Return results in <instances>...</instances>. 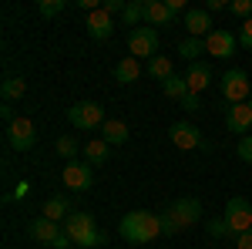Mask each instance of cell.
Listing matches in <instances>:
<instances>
[{"label":"cell","instance_id":"1","mask_svg":"<svg viewBox=\"0 0 252 249\" xmlns=\"http://www.w3.org/2000/svg\"><path fill=\"white\" fill-rule=\"evenodd\" d=\"M158 215H161V236H175L182 229H192L195 222L202 219V202L192 199V195H185V199H175L172 206L165 212H158Z\"/></svg>","mask_w":252,"mask_h":249},{"label":"cell","instance_id":"2","mask_svg":"<svg viewBox=\"0 0 252 249\" xmlns=\"http://www.w3.org/2000/svg\"><path fill=\"white\" fill-rule=\"evenodd\" d=\"M118 232H121L128 243H138V246H141V243H152L155 236H161V215L135 209V212H128V215L121 219Z\"/></svg>","mask_w":252,"mask_h":249},{"label":"cell","instance_id":"3","mask_svg":"<svg viewBox=\"0 0 252 249\" xmlns=\"http://www.w3.org/2000/svg\"><path fill=\"white\" fill-rule=\"evenodd\" d=\"M64 232L71 236V243L81 249H94L104 243V232L97 229L94 215L91 212H71L67 219H64Z\"/></svg>","mask_w":252,"mask_h":249},{"label":"cell","instance_id":"4","mask_svg":"<svg viewBox=\"0 0 252 249\" xmlns=\"http://www.w3.org/2000/svg\"><path fill=\"white\" fill-rule=\"evenodd\" d=\"M27 232H31V239H34V243H40V246H51V249H71V246H74V243H71V236L61 229L58 222H51L47 215L31 219Z\"/></svg>","mask_w":252,"mask_h":249},{"label":"cell","instance_id":"5","mask_svg":"<svg viewBox=\"0 0 252 249\" xmlns=\"http://www.w3.org/2000/svg\"><path fill=\"white\" fill-rule=\"evenodd\" d=\"M67 121L78 128V132H97V128H104V108L97 105V101H74L71 108H67Z\"/></svg>","mask_w":252,"mask_h":249},{"label":"cell","instance_id":"6","mask_svg":"<svg viewBox=\"0 0 252 249\" xmlns=\"http://www.w3.org/2000/svg\"><path fill=\"white\" fill-rule=\"evenodd\" d=\"M219 95L225 98L229 105H246L252 95V84H249V74L242 71V68H232V71H225L222 81H219Z\"/></svg>","mask_w":252,"mask_h":249},{"label":"cell","instance_id":"7","mask_svg":"<svg viewBox=\"0 0 252 249\" xmlns=\"http://www.w3.org/2000/svg\"><path fill=\"white\" fill-rule=\"evenodd\" d=\"M222 219H225V226H229V232H232V239L242 236V232H249L252 229V202L242 199V195H232V199L225 202Z\"/></svg>","mask_w":252,"mask_h":249},{"label":"cell","instance_id":"8","mask_svg":"<svg viewBox=\"0 0 252 249\" xmlns=\"http://www.w3.org/2000/svg\"><path fill=\"white\" fill-rule=\"evenodd\" d=\"M7 145H10L14 152H31V148L37 145V128H34V121L27 115H17L7 125Z\"/></svg>","mask_w":252,"mask_h":249},{"label":"cell","instance_id":"9","mask_svg":"<svg viewBox=\"0 0 252 249\" xmlns=\"http://www.w3.org/2000/svg\"><path fill=\"white\" fill-rule=\"evenodd\" d=\"M158 44H161V37H158L155 27H135L131 34H128V51H131V58H158Z\"/></svg>","mask_w":252,"mask_h":249},{"label":"cell","instance_id":"10","mask_svg":"<svg viewBox=\"0 0 252 249\" xmlns=\"http://www.w3.org/2000/svg\"><path fill=\"white\" fill-rule=\"evenodd\" d=\"M168 135H172V145L185 148V152H195V148L209 152V148H212V142H205V135L198 132L192 121H175L172 128H168Z\"/></svg>","mask_w":252,"mask_h":249},{"label":"cell","instance_id":"11","mask_svg":"<svg viewBox=\"0 0 252 249\" xmlns=\"http://www.w3.org/2000/svg\"><path fill=\"white\" fill-rule=\"evenodd\" d=\"M61 178H64L67 189L88 192V189H91V182H94V165H91V162H67Z\"/></svg>","mask_w":252,"mask_h":249},{"label":"cell","instance_id":"12","mask_svg":"<svg viewBox=\"0 0 252 249\" xmlns=\"http://www.w3.org/2000/svg\"><path fill=\"white\" fill-rule=\"evenodd\" d=\"M235 44H239V34L225 31V27H215L212 34L205 37V54L225 61V58H232V54H235Z\"/></svg>","mask_w":252,"mask_h":249},{"label":"cell","instance_id":"13","mask_svg":"<svg viewBox=\"0 0 252 249\" xmlns=\"http://www.w3.org/2000/svg\"><path fill=\"white\" fill-rule=\"evenodd\" d=\"M209 27H212V14H209L205 7H189V10H185V31H189V37L205 40L212 34Z\"/></svg>","mask_w":252,"mask_h":249},{"label":"cell","instance_id":"14","mask_svg":"<svg viewBox=\"0 0 252 249\" xmlns=\"http://www.w3.org/2000/svg\"><path fill=\"white\" fill-rule=\"evenodd\" d=\"M225 128L232 135H249L252 128V108H249V101L246 105H229V111H225Z\"/></svg>","mask_w":252,"mask_h":249},{"label":"cell","instance_id":"15","mask_svg":"<svg viewBox=\"0 0 252 249\" xmlns=\"http://www.w3.org/2000/svg\"><path fill=\"white\" fill-rule=\"evenodd\" d=\"M141 3H145V27H165L175 20L172 7L165 0H141Z\"/></svg>","mask_w":252,"mask_h":249},{"label":"cell","instance_id":"16","mask_svg":"<svg viewBox=\"0 0 252 249\" xmlns=\"http://www.w3.org/2000/svg\"><path fill=\"white\" fill-rule=\"evenodd\" d=\"M88 34L94 40H108L111 34H115V17L108 14V10H94V14H88Z\"/></svg>","mask_w":252,"mask_h":249},{"label":"cell","instance_id":"17","mask_svg":"<svg viewBox=\"0 0 252 249\" xmlns=\"http://www.w3.org/2000/svg\"><path fill=\"white\" fill-rule=\"evenodd\" d=\"M185 81H189V91L192 95H202L212 84V68L205 61H195V64H189V71H185Z\"/></svg>","mask_w":252,"mask_h":249},{"label":"cell","instance_id":"18","mask_svg":"<svg viewBox=\"0 0 252 249\" xmlns=\"http://www.w3.org/2000/svg\"><path fill=\"white\" fill-rule=\"evenodd\" d=\"M71 199H67V195H64V192H58V195H51V199H47V202H44V215H47V219H51V222H64V219H67V215H71Z\"/></svg>","mask_w":252,"mask_h":249},{"label":"cell","instance_id":"19","mask_svg":"<svg viewBox=\"0 0 252 249\" xmlns=\"http://www.w3.org/2000/svg\"><path fill=\"white\" fill-rule=\"evenodd\" d=\"M138 74H141V61L138 58H121L115 64V81L118 84H135Z\"/></svg>","mask_w":252,"mask_h":249},{"label":"cell","instance_id":"20","mask_svg":"<svg viewBox=\"0 0 252 249\" xmlns=\"http://www.w3.org/2000/svg\"><path fill=\"white\" fill-rule=\"evenodd\" d=\"M128 125H125V121H121V118H108V121H104V128H101V138H104V142H108V145H125V142H128Z\"/></svg>","mask_w":252,"mask_h":249},{"label":"cell","instance_id":"21","mask_svg":"<svg viewBox=\"0 0 252 249\" xmlns=\"http://www.w3.org/2000/svg\"><path fill=\"white\" fill-rule=\"evenodd\" d=\"M84 158H88L91 165H104V162L111 158V145H108L104 138H91V142L84 145Z\"/></svg>","mask_w":252,"mask_h":249},{"label":"cell","instance_id":"22","mask_svg":"<svg viewBox=\"0 0 252 249\" xmlns=\"http://www.w3.org/2000/svg\"><path fill=\"white\" fill-rule=\"evenodd\" d=\"M148 74L155 77V81H161V84H165V81L175 74L172 58H168V54H158V58H152V61H148Z\"/></svg>","mask_w":252,"mask_h":249},{"label":"cell","instance_id":"23","mask_svg":"<svg viewBox=\"0 0 252 249\" xmlns=\"http://www.w3.org/2000/svg\"><path fill=\"white\" fill-rule=\"evenodd\" d=\"M0 91H3V101H17V98L27 95V81H24V77H17V74H10V77H3Z\"/></svg>","mask_w":252,"mask_h":249},{"label":"cell","instance_id":"24","mask_svg":"<svg viewBox=\"0 0 252 249\" xmlns=\"http://www.w3.org/2000/svg\"><path fill=\"white\" fill-rule=\"evenodd\" d=\"M178 54L189 61V64H195V61H198V54H205V40H202V37H185V40H178Z\"/></svg>","mask_w":252,"mask_h":249},{"label":"cell","instance_id":"25","mask_svg":"<svg viewBox=\"0 0 252 249\" xmlns=\"http://www.w3.org/2000/svg\"><path fill=\"white\" fill-rule=\"evenodd\" d=\"M161 91H165L168 98H175V101H182V98L189 95V81H185V77H178V74H172L165 84H161Z\"/></svg>","mask_w":252,"mask_h":249},{"label":"cell","instance_id":"26","mask_svg":"<svg viewBox=\"0 0 252 249\" xmlns=\"http://www.w3.org/2000/svg\"><path fill=\"white\" fill-rule=\"evenodd\" d=\"M54 148H58V155H61V158H67V162H74V155L81 152V145H78V138H74V135H61Z\"/></svg>","mask_w":252,"mask_h":249},{"label":"cell","instance_id":"27","mask_svg":"<svg viewBox=\"0 0 252 249\" xmlns=\"http://www.w3.org/2000/svg\"><path fill=\"white\" fill-rule=\"evenodd\" d=\"M138 20H145V3H128V7H125V14H121V24L135 31Z\"/></svg>","mask_w":252,"mask_h":249},{"label":"cell","instance_id":"28","mask_svg":"<svg viewBox=\"0 0 252 249\" xmlns=\"http://www.w3.org/2000/svg\"><path fill=\"white\" fill-rule=\"evenodd\" d=\"M37 10L44 14V17H58V14H64V10H67V0H40Z\"/></svg>","mask_w":252,"mask_h":249},{"label":"cell","instance_id":"29","mask_svg":"<svg viewBox=\"0 0 252 249\" xmlns=\"http://www.w3.org/2000/svg\"><path fill=\"white\" fill-rule=\"evenodd\" d=\"M209 236H212V239H232V232H229V226H225L222 215L209 219Z\"/></svg>","mask_w":252,"mask_h":249},{"label":"cell","instance_id":"30","mask_svg":"<svg viewBox=\"0 0 252 249\" xmlns=\"http://www.w3.org/2000/svg\"><path fill=\"white\" fill-rule=\"evenodd\" d=\"M229 14H232V17L249 20L252 17V0H235V3H229Z\"/></svg>","mask_w":252,"mask_h":249},{"label":"cell","instance_id":"31","mask_svg":"<svg viewBox=\"0 0 252 249\" xmlns=\"http://www.w3.org/2000/svg\"><path fill=\"white\" fill-rule=\"evenodd\" d=\"M235 155H239L242 162H249V165H252V135L239 138V145H235Z\"/></svg>","mask_w":252,"mask_h":249},{"label":"cell","instance_id":"32","mask_svg":"<svg viewBox=\"0 0 252 249\" xmlns=\"http://www.w3.org/2000/svg\"><path fill=\"white\" fill-rule=\"evenodd\" d=\"M239 47L252 51V17H249V20H242V27H239Z\"/></svg>","mask_w":252,"mask_h":249},{"label":"cell","instance_id":"33","mask_svg":"<svg viewBox=\"0 0 252 249\" xmlns=\"http://www.w3.org/2000/svg\"><path fill=\"white\" fill-rule=\"evenodd\" d=\"M182 108H185L189 115H198V111H202V98H198V95H192V91H189V95L182 98Z\"/></svg>","mask_w":252,"mask_h":249},{"label":"cell","instance_id":"34","mask_svg":"<svg viewBox=\"0 0 252 249\" xmlns=\"http://www.w3.org/2000/svg\"><path fill=\"white\" fill-rule=\"evenodd\" d=\"M125 7H128L125 0H104V3H101V10H108L111 17H115V14H125Z\"/></svg>","mask_w":252,"mask_h":249},{"label":"cell","instance_id":"35","mask_svg":"<svg viewBox=\"0 0 252 249\" xmlns=\"http://www.w3.org/2000/svg\"><path fill=\"white\" fill-rule=\"evenodd\" d=\"M235 249H252V229L242 232V236H235Z\"/></svg>","mask_w":252,"mask_h":249},{"label":"cell","instance_id":"36","mask_svg":"<svg viewBox=\"0 0 252 249\" xmlns=\"http://www.w3.org/2000/svg\"><path fill=\"white\" fill-rule=\"evenodd\" d=\"M205 10H209V14H219V10H229V3H225V0H209Z\"/></svg>","mask_w":252,"mask_h":249},{"label":"cell","instance_id":"37","mask_svg":"<svg viewBox=\"0 0 252 249\" xmlns=\"http://www.w3.org/2000/svg\"><path fill=\"white\" fill-rule=\"evenodd\" d=\"M165 3H168V7H172V14H175V17H178V14H182V10H185V0H165Z\"/></svg>","mask_w":252,"mask_h":249},{"label":"cell","instance_id":"38","mask_svg":"<svg viewBox=\"0 0 252 249\" xmlns=\"http://www.w3.org/2000/svg\"><path fill=\"white\" fill-rule=\"evenodd\" d=\"M0 118H3V121H7V125H10V121H14V108H10V105H3V108H0Z\"/></svg>","mask_w":252,"mask_h":249},{"label":"cell","instance_id":"39","mask_svg":"<svg viewBox=\"0 0 252 249\" xmlns=\"http://www.w3.org/2000/svg\"><path fill=\"white\" fill-rule=\"evenodd\" d=\"M27 192H31V185H27V182H20L17 189H14V195H10V199H24V195H27Z\"/></svg>","mask_w":252,"mask_h":249},{"label":"cell","instance_id":"40","mask_svg":"<svg viewBox=\"0 0 252 249\" xmlns=\"http://www.w3.org/2000/svg\"><path fill=\"white\" fill-rule=\"evenodd\" d=\"M249 108H252V95H249Z\"/></svg>","mask_w":252,"mask_h":249}]
</instances>
